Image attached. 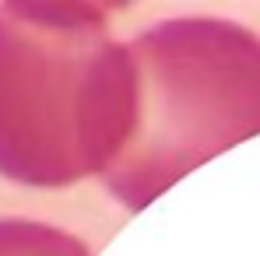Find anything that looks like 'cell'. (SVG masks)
<instances>
[{
	"label": "cell",
	"mask_w": 260,
	"mask_h": 256,
	"mask_svg": "<svg viewBox=\"0 0 260 256\" xmlns=\"http://www.w3.org/2000/svg\"><path fill=\"white\" fill-rule=\"evenodd\" d=\"M137 78L106 7L74 0L0 4V175L71 186L127 148Z\"/></svg>",
	"instance_id": "6da1fadb"
},
{
	"label": "cell",
	"mask_w": 260,
	"mask_h": 256,
	"mask_svg": "<svg viewBox=\"0 0 260 256\" xmlns=\"http://www.w3.org/2000/svg\"><path fill=\"white\" fill-rule=\"evenodd\" d=\"M127 49L134 130L102 182L127 211H144L190 169L260 130V39L211 18H176Z\"/></svg>",
	"instance_id": "7a4b0ae2"
},
{
	"label": "cell",
	"mask_w": 260,
	"mask_h": 256,
	"mask_svg": "<svg viewBox=\"0 0 260 256\" xmlns=\"http://www.w3.org/2000/svg\"><path fill=\"white\" fill-rule=\"evenodd\" d=\"M0 256H91V249L56 225L0 217Z\"/></svg>",
	"instance_id": "3957f363"
}]
</instances>
